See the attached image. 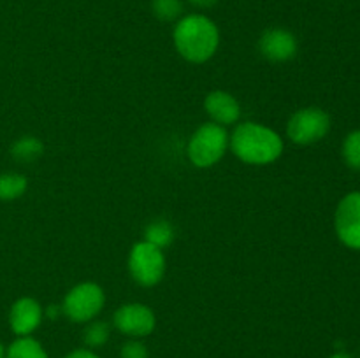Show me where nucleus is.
Masks as SVG:
<instances>
[{
    "mask_svg": "<svg viewBox=\"0 0 360 358\" xmlns=\"http://www.w3.org/2000/svg\"><path fill=\"white\" fill-rule=\"evenodd\" d=\"M260 53L273 62H285L294 58L297 53V41L283 28H269L262 34L259 42Z\"/></svg>",
    "mask_w": 360,
    "mask_h": 358,
    "instance_id": "nucleus-9",
    "label": "nucleus"
},
{
    "mask_svg": "<svg viewBox=\"0 0 360 358\" xmlns=\"http://www.w3.org/2000/svg\"><path fill=\"white\" fill-rule=\"evenodd\" d=\"M204 107H206V112L211 116V119L218 125H232L241 116L238 100L227 91H213V93L207 95Z\"/></svg>",
    "mask_w": 360,
    "mask_h": 358,
    "instance_id": "nucleus-11",
    "label": "nucleus"
},
{
    "mask_svg": "<svg viewBox=\"0 0 360 358\" xmlns=\"http://www.w3.org/2000/svg\"><path fill=\"white\" fill-rule=\"evenodd\" d=\"M231 147L239 160L252 165H266L283 151L280 135L259 123H241L231 137Z\"/></svg>",
    "mask_w": 360,
    "mask_h": 358,
    "instance_id": "nucleus-2",
    "label": "nucleus"
},
{
    "mask_svg": "<svg viewBox=\"0 0 360 358\" xmlns=\"http://www.w3.org/2000/svg\"><path fill=\"white\" fill-rule=\"evenodd\" d=\"M120 358H148V350L139 340H129L123 344Z\"/></svg>",
    "mask_w": 360,
    "mask_h": 358,
    "instance_id": "nucleus-19",
    "label": "nucleus"
},
{
    "mask_svg": "<svg viewBox=\"0 0 360 358\" xmlns=\"http://www.w3.org/2000/svg\"><path fill=\"white\" fill-rule=\"evenodd\" d=\"M0 358H6V350H4L2 344H0Z\"/></svg>",
    "mask_w": 360,
    "mask_h": 358,
    "instance_id": "nucleus-23",
    "label": "nucleus"
},
{
    "mask_svg": "<svg viewBox=\"0 0 360 358\" xmlns=\"http://www.w3.org/2000/svg\"><path fill=\"white\" fill-rule=\"evenodd\" d=\"M220 42L218 28L202 14H190L174 28V46L188 62L202 63L214 55Z\"/></svg>",
    "mask_w": 360,
    "mask_h": 358,
    "instance_id": "nucleus-1",
    "label": "nucleus"
},
{
    "mask_svg": "<svg viewBox=\"0 0 360 358\" xmlns=\"http://www.w3.org/2000/svg\"><path fill=\"white\" fill-rule=\"evenodd\" d=\"M188 2L195 4L199 7H211L213 4H217V0H188Z\"/></svg>",
    "mask_w": 360,
    "mask_h": 358,
    "instance_id": "nucleus-21",
    "label": "nucleus"
},
{
    "mask_svg": "<svg viewBox=\"0 0 360 358\" xmlns=\"http://www.w3.org/2000/svg\"><path fill=\"white\" fill-rule=\"evenodd\" d=\"M151 9H153L157 18H160V20L164 21H171L176 20V18L181 14L183 6L181 0H153Z\"/></svg>",
    "mask_w": 360,
    "mask_h": 358,
    "instance_id": "nucleus-17",
    "label": "nucleus"
},
{
    "mask_svg": "<svg viewBox=\"0 0 360 358\" xmlns=\"http://www.w3.org/2000/svg\"><path fill=\"white\" fill-rule=\"evenodd\" d=\"M42 144L35 137H23L13 146V157L20 161H30L41 157Z\"/></svg>",
    "mask_w": 360,
    "mask_h": 358,
    "instance_id": "nucleus-16",
    "label": "nucleus"
},
{
    "mask_svg": "<svg viewBox=\"0 0 360 358\" xmlns=\"http://www.w3.org/2000/svg\"><path fill=\"white\" fill-rule=\"evenodd\" d=\"M129 269L134 279L143 286H153L165 272L164 253L151 242H137L129 256Z\"/></svg>",
    "mask_w": 360,
    "mask_h": 358,
    "instance_id": "nucleus-4",
    "label": "nucleus"
},
{
    "mask_svg": "<svg viewBox=\"0 0 360 358\" xmlns=\"http://www.w3.org/2000/svg\"><path fill=\"white\" fill-rule=\"evenodd\" d=\"M330 130V118L319 107H306L295 112L287 125V135L295 144H313L322 140Z\"/></svg>",
    "mask_w": 360,
    "mask_h": 358,
    "instance_id": "nucleus-5",
    "label": "nucleus"
},
{
    "mask_svg": "<svg viewBox=\"0 0 360 358\" xmlns=\"http://www.w3.org/2000/svg\"><path fill=\"white\" fill-rule=\"evenodd\" d=\"M41 305H39L37 300H34V298L30 297L20 298V300L14 302V305L11 307V329H13V332L20 337H27L28 333L34 332V330L41 325Z\"/></svg>",
    "mask_w": 360,
    "mask_h": 358,
    "instance_id": "nucleus-10",
    "label": "nucleus"
},
{
    "mask_svg": "<svg viewBox=\"0 0 360 358\" xmlns=\"http://www.w3.org/2000/svg\"><path fill=\"white\" fill-rule=\"evenodd\" d=\"M343 160L354 171H360V130H354L345 137L343 142Z\"/></svg>",
    "mask_w": 360,
    "mask_h": 358,
    "instance_id": "nucleus-14",
    "label": "nucleus"
},
{
    "mask_svg": "<svg viewBox=\"0 0 360 358\" xmlns=\"http://www.w3.org/2000/svg\"><path fill=\"white\" fill-rule=\"evenodd\" d=\"M172 237H174V232H172V227L167 221H155V223H151L150 227L146 228V241L158 246L160 249L164 248V246L171 244Z\"/></svg>",
    "mask_w": 360,
    "mask_h": 358,
    "instance_id": "nucleus-15",
    "label": "nucleus"
},
{
    "mask_svg": "<svg viewBox=\"0 0 360 358\" xmlns=\"http://www.w3.org/2000/svg\"><path fill=\"white\" fill-rule=\"evenodd\" d=\"M334 227L347 248L360 251V192H352L341 199L334 214Z\"/></svg>",
    "mask_w": 360,
    "mask_h": 358,
    "instance_id": "nucleus-7",
    "label": "nucleus"
},
{
    "mask_svg": "<svg viewBox=\"0 0 360 358\" xmlns=\"http://www.w3.org/2000/svg\"><path fill=\"white\" fill-rule=\"evenodd\" d=\"M65 358H98V357L90 350H74L72 353L67 354Z\"/></svg>",
    "mask_w": 360,
    "mask_h": 358,
    "instance_id": "nucleus-20",
    "label": "nucleus"
},
{
    "mask_svg": "<svg viewBox=\"0 0 360 358\" xmlns=\"http://www.w3.org/2000/svg\"><path fill=\"white\" fill-rule=\"evenodd\" d=\"M104 305V291L95 283H81L67 293L63 311L72 321L84 323L94 319Z\"/></svg>",
    "mask_w": 360,
    "mask_h": 358,
    "instance_id": "nucleus-6",
    "label": "nucleus"
},
{
    "mask_svg": "<svg viewBox=\"0 0 360 358\" xmlns=\"http://www.w3.org/2000/svg\"><path fill=\"white\" fill-rule=\"evenodd\" d=\"M27 190V179L21 174H2L0 175V199L13 200L21 197Z\"/></svg>",
    "mask_w": 360,
    "mask_h": 358,
    "instance_id": "nucleus-13",
    "label": "nucleus"
},
{
    "mask_svg": "<svg viewBox=\"0 0 360 358\" xmlns=\"http://www.w3.org/2000/svg\"><path fill=\"white\" fill-rule=\"evenodd\" d=\"M227 132L218 123H204L190 139L186 153L195 167H211L217 164L227 150Z\"/></svg>",
    "mask_w": 360,
    "mask_h": 358,
    "instance_id": "nucleus-3",
    "label": "nucleus"
},
{
    "mask_svg": "<svg viewBox=\"0 0 360 358\" xmlns=\"http://www.w3.org/2000/svg\"><path fill=\"white\" fill-rule=\"evenodd\" d=\"M330 358H352V357H350V354H347V353H336V354H333Z\"/></svg>",
    "mask_w": 360,
    "mask_h": 358,
    "instance_id": "nucleus-22",
    "label": "nucleus"
},
{
    "mask_svg": "<svg viewBox=\"0 0 360 358\" xmlns=\"http://www.w3.org/2000/svg\"><path fill=\"white\" fill-rule=\"evenodd\" d=\"M6 358H48L44 347L32 337H20L6 351Z\"/></svg>",
    "mask_w": 360,
    "mask_h": 358,
    "instance_id": "nucleus-12",
    "label": "nucleus"
},
{
    "mask_svg": "<svg viewBox=\"0 0 360 358\" xmlns=\"http://www.w3.org/2000/svg\"><path fill=\"white\" fill-rule=\"evenodd\" d=\"M115 326L130 337H144L153 332L155 314L143 304H127L115 312Z\"/></svg>",
    "mask_w": 360,
    "mask_h": 358,
    "instance_id": "nucleus-8",
    "label": "nucleus"
},
{
    "mask_svg": "<svg viewBox=\"0 0 360 358\" xmlns=\"http://www.w3.org/2000/svg\"><path fill=\"white\" fill-rule=\"evenodd\" d=\"M109 337V326L104 321H95L84 330V343L90 347H98L105 344Z\"/></svg>",
    "mask_w": 360,
    "mask_h": 358,
    "instance_id": "nucleus-18",
    "label": "nucleus"
}]
</instances>
